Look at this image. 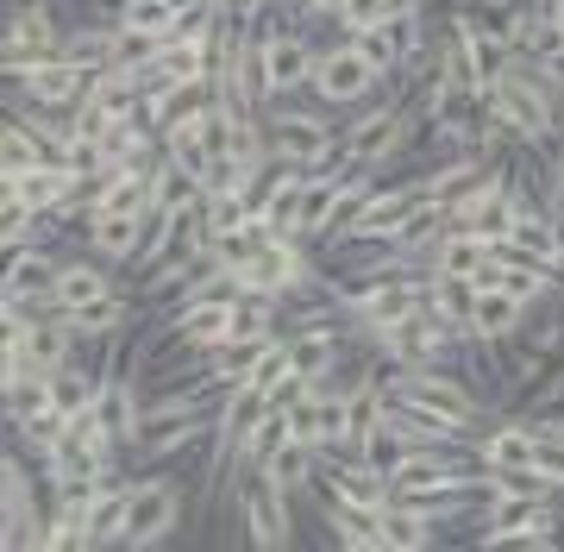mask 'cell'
Returning <instances> with one entry per match:
<instances>
[{
	"label": "cell",
	"instance_id": "obj_1",
	"mask_svg": "<svg viewBox=\"0 0 564 552\" xmlns=\"http://www.w3.org/2000/svg\"><path fill=\"white\" fill-rule=\"evenodd\" d=\"M414 126H421V107H408V95H377V101L351 107V120L339 126L345 151L358 158V170H377V176H389V164L408 151V139H414Z\"/></svg>",
	"mask_w": 564,
	"mask_h": 552
},
{
	"label": "cell",
	"instance_id": "obj_2",
	"mask_svg": "<svg viewBox=\"0 0 564 552\" xmlns=\"http://www.w3.org/2000/svg\"><path fill=\"white\" fill-rule=\"evenodd\" d=\"M32 452L7 446L0 452V552H44V502L32 477Z\"/></svg>",
	"mask_w": 564,
	"mask_h": 552
},
{
	"label": "cell",
	"instance_id": "obj_3",
	"mask_svg": "<svg viewBox=\"0 0 564 552\" xmlns=\"http://www.w3.org/2000/svg\"><path fill=\"white\" fill-rule=\"evenodd\" d=\"M232 509H239L245 521V540L258 552H289L295 546V490H282L276 477H263V470H239L232 484Z\"/></svg>",
	"mask_w": 564,
	"mask_h": 552
},
{
	"label": "cell",
	"instance_id": "obj_4",
	"mask_svg": "<svg viewBox=\"0 0 564 552\" xmlns=\"http://www.w3.org/2000/svg\"><path fill=\"white\" fill-rule=\"evenodd\" d=\"M489 521L470 540L477 546H540L552 552L564 540L558 528V496H489Z\"/></svg>",
	"mask_w": 564,
	"mask_h": 552
},
{
	"label": "cell",
	"instance_id": "obj_5",
	"mask_svg": "<svg viewBox=\"0 0 564 552\" xmlns=\"http://www.w3.org/2000/svg\"><path fill=\"white\" fill-rule=\"evenodd\" d=\"M182 509H188V490H182L170 470L151 465L144 477H132V509H126L120 552H151V546H163V540L182 528Z\"/></svg>",
	"mask_w": 564,
	"mask_h": 552
},
{
	"label": "cell",
	"instance_id": "obj_6",
	"mask_svg": "<svg viewBox=\"0 0 564 552\" xmlns=\"http://www.w3.org/2000/svg\"><path fill=\"white\" fill-rule=\"evenodd\" d=\"M63 39H69V25L57 20L51 0H13L7 7V39H0V69L7 76L44 69V63L63 57Z\"/></svg>",
	"mask_w": 564,
	"mask_h": 552
},
{
	"label": "cell",
	"instance_id": "obj_7",
	"mask_svg": "<svg viewBox=\"0 0 564 552\" xmlns=\"http://www.w3.org/2000/svg\"><path fill=\"white\" fill-rule=\"evenodd\" d=\"M383 76H377V63L358 51V39H333V44H321V63H314V83H307V95L314 101H326V107H364V101H377L383 95Z\"/></svg>",
	"mask_w": 564,
	"mask_h": 552
},
{
	"label": "cell",
	"instance_id": "obj_8",
	"mask_svg": "<svg viewBox=\"0 0 564 552\" xmlns=\"http://www.w3.org/2000/svg\"><path fill=\"white\" fill-rule=\"evenodd\" d=\"M263 139H270V158L307 170L326 144L339 139V126L326 120V101L307 107V101H295V95H282V101H270V113H263Z\"/></svg>",
	"mask_w": 564,
	"mask_h": 552
},
{
	"label": "cell",
	"instance_id": "obj_9",
	"mask_svg": "<svg viewBox=\"0 0 564 552\" xmlns=\"http://www.w3.org/2000/svg\"><path fill=\"white\" fill-rule=\"evenodd\" d=\"M7 88H13V101H7V107H25V113H57V120H69V107L95 95V69H82V63L57 57V63H44V69L7 76Z\"/></svg>",
	"mask_w": 564,
	"mask_h": 552
},
{
	"label": "cell",
	"instance_id": "obj_10",
	"mask_svg": "<svg viewBox=\"0 0 564 552\" xmlns=\"http://www.w3.org/2000/svg\"><path fill=\"white\" fill-rule=\"evenodd\" d=\"M383 377H389V389H408V396L433 402L440 414H452L458 427H470V433L489 427V402L464 377H452L445 365H408V370H383Z\"/></svg>",
	"mask_w": 564,
	"mask_h": 552
},
{
	"label": "cell",
	"instance_id": "obj_11",
	"mask_svg": "<svg viewBox=\"0 0 564 552\" xmlns=\"http://www.w3.org/2000/svg\"><path fill=\"white\" fill-rule=\"evenodd\" d=\"M426 207H433V195H426L421 176H383L377 195H370V207L358 214V226H351L345 239H402Z\"/></svg>",
	"mask_w": 564,
	"mask_h": 552
},
{
	"label": "cell",
	"instance_id": "obj_12",
	"mask_svg": "<svg viewBox=\"0 0 564 552\" xmlns=\"http://www.w3.org/2000/svg\"><path fill=\"white\" fill-rule=\"evenodd\" d=\"M263 51V76H270V95H302L314 83V63H321V39H314V25H282L270 39L258 44Z\"/></svg>",
	"mask_w": 564,
	"mask_h": 552
},
{
	"label": "cell",
	"instance_id": "obj_13",
	"mask_svg": "<svg viewBox=\"0 0 564 552\" xmlns=\"http://www.w3.org/2000/svg\"><path fill=\"white\" fill-rule=\"evenodd\" d=\"M533 321V302H521L514 289L502 283H484L477 307H470V339H489V346H514Z\"/></svg>",
	"mask_w": 564,
	"mask_h": 552
},
{
	"label": "cell",
	"instance_id": "obj_14",
	"mask_svg": "<svg viewBox=\"0 0 564 552\" xmlns=\"http://www.w3.org/2000/svg\"><path fill=\"white\" fill-rule=\"evenodd\" d=\"M496 170H502V158H489V151H452V158H440V170H426L421 183H426V195L452 214V207H458L464 195H477Z\"/></svg>",
	"mask_w": 564,
	"mask_h": 552
},
{
	"label": "cell",
	"instance_id": "obj_15",
	"mask_svg": "<svg viewBox=\"0 0 564 552\" xmlns=\"http://www.w3.org/2000/svg\"><path fill=\"white\" fill-rule=\"evenodd\" d=\"M57 314L69 321V333H76L82 346H120V333L132 327V295H126V289H107L95 302L57 307Z\"/></svg>",
	"mask_w": 564,
	"mask_h": 552
},
{
	"label": "cell",
	"instance_id": "obj_16",
	"mask_svg": "<svg viewBox=\"0 0 564 552\" xmlns=\"http://www.w3.org/2000/svg\"><path fill=\"white\" fill-rule=\"evenodd\" d=\"M82 239L113 270H132L139 264V246H144V214H88L82 220Z\"/></svg>",
	"mask_w": 564,
	"mask_h": 552
},
{
	"label": "cell",
	"instance_id": "obj_17",
	"mask_svg": "<svg viewBox=\"0 0 564 552\" xmlns=\"http://www.w3.org/2000/svg\"><path fill=\"white\" fill-rule=\"evenodd\" d=\"M0 183H7V202H25L32 214H57V220L69 207V195H76V176L63 164H32L20 176H0Z\"/></svg>",
	"mask_w": 564,
	"mask_h": 552
},
{
	"label": "cell",
	"instance_id": "obj_18",
	"mask_svg": "<svg viewBox=\"0 0 564 552\" xmlns=\"http://www.w3.org/2000/svg\"><path fill=\"white\" fill-rule=\"evenodd\" d=\"M57 270H63V258H51V246L7 251V295H25V302H51L57 307Z\"/></svg>",
	"mask_w": 564,
	"mask_h": 552
},
{
	"label": "cell",
	"instance_id": "obj_19",
	"mask_svg": "<svg viewBox=\"0 0 564 552\" xmlns=\"http://www.w3.org/2000/svg\"><path fill=\"white\" fill-rule=\"evenodd\" d=\"M126 509H132V477H107L101 490L88 496V552H107V546H120V533H126Z\"/></svg>",
	"mask_w": 564,
	"mask_h": 552
},
{
	"label": "cell",
	"instance_id": "obj_20",
	"mask_svg": "<svg viewBox=\"0 0 564 552\" xmlns=\"http://www.w3.org/2000/svg\"><path fill=\"white\" fill-rule=\"evenodd\" d=\"M377 533H383V552H426L440 540V521L402 496H389L383 509H377Z\"/></svg>",
	"mask_w": 564,
	"mask_h": 552
},
{
	"label": "cell",
	"instance_id": "obj_21",
	"mask_svg": "<svg viewBox=\"0 0 564 552\" xmlns=\"http://www.w3.org/2000/svg\"><path fill=\"white\" fill-rule=\"evenodd\" d=\"M107 20L120 25V32H132V39H176L188 7L182 0H120Z\"/></svg>",
	"mask_w": 564,
	"mask_h": 552
},
{
	"label": "cell",
	"instance_id": "obj_22",
	"mask_svg": "<svg viewBox=\"0 0 564 552\" xmlns=\"http://www.w3.org/2000/svg\"><path fill=\"white\" fill-rule=\"evenodd\" d=\"M321 521H326V533H333V540H339L345 552H383V533H377V509H358V502L321 496Z\"/></svg>",
	"mask_w": 564,
	"mask_h": 552
},
{
	"label": "cell",
	"instance_id": "obj_23",
	"mask_svg": "<svg viewBox=\"0 0 564 552\" xmlns=\"http://www.w3.org/2000/svg\"><path fill=\"white\" fill-rule=\"evenodd\" d=\"M477 295H484L477 277H440V270L426 277V307H433L458 339H470V307H477Z\"/></svg>",
	"mask_w": 564,
	"mask_h": 552
},
{
	"label": "cell",
	"instance_id": "obj_24",
	"mask_svg": "<svg viewBox=\"0 0 564 552\" xmlns=\"http://www.w3.org/2000/svg\"><path fill=\"white\" fill-rule=\"evenodd\" d=\"M245 470H263V477H276L282 490H314L321 484V446H302V440H282L270 458H258V465H245Z\"/></svg>",
	"mask_w": 564,
	"mask_h": 552
},
{
	"label": "cell",
	"instance_id": "obj_25",
	"mask_svg": "<svg viewBox=\"0 0 564 552\" xmlns=\"http://www.w3.org/2000/svg\"><path fill=\"white\" fill-rule=\"evenodd\" d=\"M107 289H120L107 258H63V270H57V307H82V302H95V295H107Z\"/></svg>",
	"mask_w": 564,
	"mask_h": 552
},
{
	"label": "cell",
	"instance_id": "obj_26",
	"mask_svg": "<svg viewBox=\"0 0 564 552\" xmlns=\"http://www.w3.org/2000/svg\"><path fill=\"white\" fill-rule=\"evenodd\" d=\"M276 346V333H239V339H226V346L207 351V370H214V383H245L251 370H258V358Z\"/></svg>",
	"mask_w": 564,
	"mask_h": 552
},
{
	"label": "cell",
	"instance_id": "obj_27",
	"mask_svg": "<svg viewBox=\"0 0 564 552\" xmlns=\"http://www.w3.org/2000/svg\"><path fill=\"white\" fill-rule=\"evenodd\" d=\"M552 13H558V25H564V0H552Z\"/></svg>",
	"mask_w": 564,
	"mask_h": 552
},
{
	"label": "cell",
	"instance_id": "obj_28",
	"mask_svg": "<svg viewBox=\"0 0 564 552\" xmlns=\"http://www.w3.org/2000/svg\"><path fill=\"white\" fill-rule=\"evenodd\" d=\"M558 307H564V289H558Z\"/></svg>",
	"mask_w": 564,
	"mask_h": 552
}]
</instances>
